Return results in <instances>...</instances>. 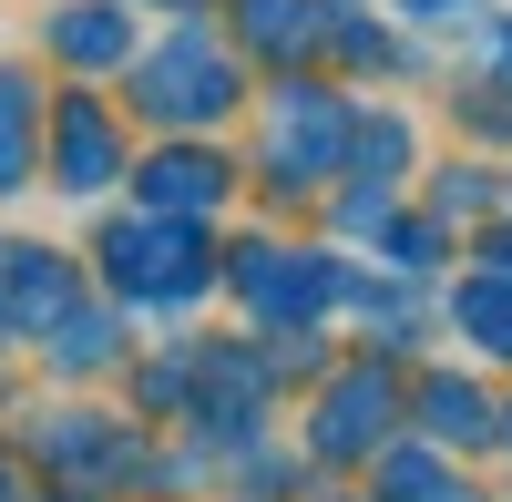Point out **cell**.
I'll return each mask as SVG.
<instances>
[{"instance_id": "1", "label": "cell", "mask_w": 512, "mask_h": 502, "mask_svg": "<svg viewBox=\"0 0 512 502\" xmlns=\"http://www.w3.org/2000/svg\"><path fill=\"white\" fill-rule=\"evenodd\" d=\"M144 82H154V93H144L154 113H216V103H226V62L205 52V41H195V52L175 41V52H164V62H154Z\"/></svg>"}, {"instance_id": "2", "label": "cell", "mask_w": 512, "mask_h": 502, "mask_svg": "<svg viewBox=\"0 0 512 502\" xmlns=\"http://www.w3.org/2000/svg\"><path fill=\"white\" fill-rule=\"evenodd\" d=\"M103 164H113V134L93 123V103H72L62 113V185H103Z\"/></svg>"}, {"instance_id": "3", "label": "cell", "mask_w": 512, "mask_h": 502, "mask_svg": "<svg viewBox=\"0 0 512 502\" xmlns=\"http://www.w3.org/2000/svg\"><path fill=\"white\" fill-rule=\"evenodd\" d=\"M21 164H31V82L0 72V195L21 185Z\"/></svg>"}, {"instance_id": "4", "label": "cell", "mask_w": 512, "mask_h": 502, "mask_svg": "<svg viewBox=\"0 0 512 502\" xmlns=\"http://www.w3.org/2000/svg\"><path fill=\"white\" fill-rule=\"evenodd\" d=\"M0 308H31V318H52V308H62V277H52V257H31V246H21V257L0 267Z\"/></svg>"}, {"instance_id": "5", "label": "cell", "mask_w": 512, "mask_h": 502, "mask_svg": "<svg viewBox=\"0 0 512 502\" xmlns=\"http://www.w3.org/2000/svg\"><path fill=\"white\" fill-rule=\"evenodd\" d=\"M52 41H62L72 62H113V52H123V11H62Z\"/></svg>"}]
</instances>
